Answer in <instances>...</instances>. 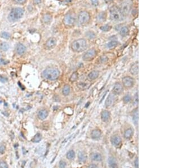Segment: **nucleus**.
<instances>
[{"instance_id": "f3484780", "label": "nucleus", "mask_w": 169, "mask_h": 168, "mask_svg": "<svg viewBox=\"0 0 169 168\" xmlns=\"http://www.w3.org/2000/svg\"><path fill=\"white\" fill-rule=\"evenodd\" d=\"M110 112L109 111H106V110L102 111V113H101V119L104 122L108 121L109 118H110Z\"/></svg>"}, {"instance_id": "49530a36", "label": "nucleus", "mask_w": 169, "mask_h": 168, "mask_svg": "<svg viewBox=\"0 0 169 168\" xmlns=\"http://www.w3.org/2000/svg\"><path fill=\"white\" fill-rule=\"evenodd\" d=\"M14 1H15L16 3H17V4L21 5V4H25L26 1H27V0H14Z\"/></svg>"}, {"instance_id": "a18cd8bd", "label": "nucleus", "mask_w": 169, "mask_h": 168, "mask_svg": "<svg viewBox=\"0 0 169 168\" xmlns=\"http://www.w3.org/2000/svg\"><path fill=\"white\" fill-rule=\"evenodd\" d=\"M91 4L94 6H98L99 5V1L98 0H91Z\"/></svg>"}, {"instance_id": "a878e982", "label": "nucleus", "mask_w": 169, "mask_h": 168, "mask_svg": "<svg viewBox=\"0 0 169 168\" xmlns=\"http://www.w3.org/2000/svg\"><path fill=\"white\" fill-rule=\"evenodd\" d=\"M128 32H129V30L127 27L126 26H124V27H122V28H121L120 31V34L122 37H125L128 34Z\"/></svg>"}, {"instance_id": "c03bdc74", "label": "nucleus", "mask_w": 169, "mask_h": 168, "mask_svg": "<svg viewBox=\"0 0 169 168\" xmlns=\"http://www.w3.org/2000/svg\"><path fill=\"white\" fill-rule=\"evenodd\" d=\"M8 61H6L4 59L0 58V66H2V65H5L8 64Z\"/></svg>"}, {"instance_id": "5701e85b", "label": "nucleus", "mask_w": 169, "mask_h": 168, "mask_svg": "<svg viewBox=\"0 0 169 168\" xmlns=\"http://www.w3.org/2000/svg\"><path fill=\"white\" fill-rule=\"evenodd\" d=\"M138 109H136L134 110L132 112V121H133L134 124L135 126L138 125V121H139V118H138Z\"/></svg>"}, {"instance_id": "0eeeda50", "label": "nucleus", "mask_w": 169, "mask_h": 168, "mask_svg": "<svg viewBox=\"0 0 169 168\" xmlns=\"http://www.w3.org/2000/svg\"><path fill=\"white\" fill-rule=\"evenodd\" d=\"M76 22L75 17L72 14H67L65 15L63 23L67 27H72L74 25Z\"/></svg>"}, {"instance_id": "7c9ffc66", "label": "nucleus", "mask_w": 169, "mask_h": 168, "mask_svg": "<svg viewBox=\"0 0 169 168\" xmlns=\"http://www.w3.org/2000/svg\"><path fill=\"white\" fill-rule=\"evenodd\" d=\"M8 48H9V45L6 42H3V43L0 44V49H1L2 51H7Z\"/></svg>"}, {"instance_id": "09e8293b", "label": "nucleus", "mask_w": 169, "mask_h": 168, "mask_svg": "<svg viewBox=\"0 0 169 168\" xmlns=\"http://www.w3.org/2000/svg\"><path fill=\"white\" fill-rule=\"evenodd\" d=\"M134 166L135 168H139V160L138 157L136 158L135 161H134Z\"/></svg>"}, {"instance_id": "f257e3e1", "label": "nucleus", "mask_w": 169, "mask_h": 168, "mask_svg": "<svg viewBox=\"0 0 169 168\" xmlns=\"http://www.w3.org/2000/svg\"><path fill=\"white\" fill-rule=\"evenodd\" d=\"M60 72L57 68L49 67L43 71L42 76L45 79L50 80H55L60 76Z\"/></svg>"}, {"instance_id": "ea45409f", "label": "nucleus", "mask_w": 169, "mask_h": 168, "mask_svg": "<svg viewBox=\"0 0 169 168\" xmlns=\"http://www.w3.org/2000/svg\"><path fill=\"white\" fill-rule=\"evenodd\" d=\"M8 165L7 164L6 162L3 161H0V168H8Z\"/></svg>"}, {"instance_id": "f03ea898", "label": "nucleus", "mask_w": 169, "mask_h": 168, "mask_svg": "<svg viewBox=\"0 0 169 168\" xmlns=\"http://www.w3.org/2000/svg\"><path fill=\"white\" fill-rule=\"evenodd\" d=\"M71 48L76 53H81L87 48V43L83 39H79L73 41L71 45Z\"/></svg>"}, {"instance_id": "4468645a", "label": "nucleus", "mask_w": 169, "mask_h": 168, "mask_svg": "<svg viewBox=\"0 0 169 168\" xmlns=\"http://www.w3.org/2000/svg\"><path fill=\"white\" fill-rule=\"evenodd\" d=\"M130 72L132 75H136L139 73V64L138 62H135L133 65H131L130 69Z\"/></svg>"}, {"instance_id": "79ce46f5", "label": "nucleus", "mask_w": 169, "mask_h": 168, "mask_svg": "<svg viewBox=\"0 0 169 168\" xmlns=\"http://www.w3.org/2000/svg\"><path fill=\"white\" fill-rule=\"evenodd\" d=\"M66 166H67V164H66V162L62 160L59 162V166H60V168H66Z\"/></svg>"}, {"instance_id": "a211bd4d", "label": "nucleus", "mask_w": 169, "mask_h": 168, "mask_svg": "<svg viewBox=\"0 0 169 168\" xmlns=\"http://www.w3.org/2000/svg\"><path fill=\"white\" fill-rule=\"evenodd\" d=\"M114 93H110L109 95H108L106 101H105V106L107 107H110L111 105H112L113 103L114 99H115V97H114Z\"/></svg>"}, {"instance_id": "e433bc0d", "label": "nucleus", "mask_w": 169, "mask_h": 168, "mask_svg": "<svg viewBox=\"0 0 169 168\" xmlns=\"http://www.w3.org/2000/svg\"><path fill=\"white\" fill-rule=\"evenodd\" d=\"M111 28H112L111 26L109 25H108V24H107V25H105V26H102V27L100 28V30L104 32L109 31Z\"/></svg>"}, {"instance_id": "20e7f679", "label": "nucleus", "mask_w": 169, "mask_h": 168, "mask_svg": "<svg viewBox=\"0 0 169 168\" xmlns=\"http://www.w3.org/2000/svg\"><path fill=\"white\" fill-rule=\"evenodd\" d=\"M110 16L112 21L119 22L124 19V15L121 12L120 10L117 7L113 6L110 10Z\"/></svg>"}, {"instance_id": "9d476101", "label": "nucleus", "mask_w": 169, "mask_h": 168, "mask_svg": "<svg viewBox=\"0 0 169 168\" xmlns=\"http://www.w3.org/2000/svg\"><path fill=\"white\" fill-rule=\"evenodd\" d=\"M56 40L54 37H50L47 40L45 43V48L47 50H51V49L54 48L56 45Z\"/></svg>"}, {"instance_id": "bb28decb", "label": "nucleus", "mask_w": 169, "mask_h": 168, "mask_svg": "<svg viewBox=\"0 0 169 168\" xmlns=\"http://www.w3.org/2000/svg\"><path fill=\"white\" fill-rule=\"evenodd\" d=\"M117 45H118L117 41H115V40H112V41L109 42V43L107 44L106 47L108 49H112L115 47H117Z\"/></svg>"}, {"instance_id": "4c0bfd02", "label": "nucleus", "mask_w": 169, "mask_h": 168, "mask_svg": "<svg viewBox=\"0 0 169 168\" xmlns=\"http://www.w3.org/2000/svg\"><path fill=\"white\" fill-rule=\"evenodd\" d=\"M86 37H87L88 38L90 39H92L95 37V34H94V32H93L92 31L87 32L86 34Z\"/></svg>"}, {"instance_id": "412c9836", "label": "nucleus", "mask_w": 169, "mask_h": 168, "mask_svg": "<svg viewBox=\"0 0 169 168\" xmlns=\"http://www.w3.org/2000/svg\"><path fill=\"white\" fill-rule=\"evenodd\" d=\"M90 159L92 161H94L99 162L102 160V156L101 154L99 153H92L90 155Z\"/></svg>"}, {"instance_id": "4be33fe9", "label": "nucleus", "mask_w": 169, "mask_h": 168, "mask_svg": "<svg viewBox=\"0 0 169 168\" xmlns=\"http://www.w3.org/2000/svg\"><path fill=\"white\" fill-rule=\"evenodd\" d=\"M78 159L81 163H85L87 159V156L85 152L81 151L78 154Z\"/></svg>"}, {"instance_id": "b1692460", "label": "nucleus", "mask_w": 169, "mask_h": 168, "mask_svg": "<svg viewBox=\"0 0 169 168\" xmlns=\"http://www.w3.org/2000/svg\"><path fill=\"white\" fill-rule=\"evenodd\" d=\"M108 164L109 166L111 168H117V164L116 160L114 157H110L108 159Z\"/></svg>"}, {"instance_id": "7ed1b4c3", "label": "nucleus", "mask_w": 169, "mask_h": 168, "mask_svg": "<svg viewBox=\"0 0 169 168\" xmlns=\"http://www.w3.org/2000/svg\"><path fill=\"white\" fill-rule=\"evenodd\" d=\"M24 11L22 8H16L11 10L8 15V20L11 22L18 21L23 17Z\"/></svg>"}, {"instance_id": "c756f323", "label": "nucleus", "mask_w": 169, "mask_h": 168, "mask_svg": "<svg viewBox=\"0 0 169 168\" xmlns=\"http://www.w3.org/2000/svg\"><path fill=\"white\" fill-rule=\"evenodd\" d=\"M106 18V14L105 13H101L97 17V20L99 22H104Z\"/></svg>"}, {"instance_id": "c85d7f7f", "label": "nucleus", "mask_w": 169, "mask_h": 168, "mask_svg": "<svg viewBox=\"0 0 169 168\" xmlns=\"http://www.w3.org/2000/svg\"><path fill=\"white\" fill-rule=\"evenodd\" d=\"M66 156H67V158L68 159V160H73L75 157L74 151L72 150H69V151L67 152Z\"/></svg>"}, {"instance_id": "6ab92c4d", "label": "nucleus", "mask_w": 169, "mask_h": 168, "mask_svg": "<svg viewBox=\"0 0 169 168\" xmlns=\"http://www.w3.org/2000/svg\"><path fill=\"white\" fill-rule=\"evenodd\" d=\"M134 134V130L132 128H128V129H126L124 132V137L127 140L130 139L131 137H132Z\"/></svg>"}, {"instance_id": "603ef678", "label": "nucleus", "mask_w": 169, "mask_h": 168, "mask_svg": "<svg viewBox=\"0 0 169 168\" xmlns=\"http://www.w3.org/2000/svg\"><path fill=\"white\" fill-rule=\"evenodd\" d=\"M104 1H105V2H111V1H112V0H104Z\"/></svg>"}, {"instance_id": "473e14b6", "label": "nucleus", "mask_w": 169, "mask_h": 168, "mask_svg": "<svg viewBox=\"0 0 169 168\" xmlns=\"http://www.w3.org/2000/svg\"><path fill=\"white\" fill-rule=\"evenodd\" d=\"M78 73L77 72H74L70 75V78H69V80L71 82H76L78 79Z\"/></svg>"}, {"instance_id": "393cba45", "label": "nucleus", "mask_w": 169, "mask_h": 168, "mask_svg": "<svg viewBox=\"0 0 169 168\" xmlns=\"http://www.w3.org/2000/svg\"><path fill=\"white\" fill-rule=\"evenodd\" d=\"M70 92V87L68 84L65 85L62 89V93L64 96H68Z\"/></svg>"}, {"instance_id": "cd10ccee", "label": "nucleus", "mask_w": 169, "mask_h": 168, "mask_svg": "<svg viewBox=\"0 0 169 168\" xmlns=\"http://www.w3.org/2000/svg\"><path fill=\"white\" fill-rule=\"evenodd\" d=\"M42 139V135L40 133H37L34 135V137H33L32 139V141L33 143H38Z\"/></svg>"}, {"instance_id": "f704fd0d", "label": "nucleus", "mask_w": 169, "mask_h": 168, "mask_svg": "<svg viewBox=\"0 0 169 168\" xmlns=\"http://www.w3.org/2000/svg\"><path fill=\"white\" fill-rule=\"evenodd\" d=\"M131 96L130 95H126L123 97V102L124 104H128L131 101Z\"/></svg>"}, {"instance_id": "ddd939ff", "label": "nucleus", "mask_w": 169, "mask_h": 168, "mask_svg": "<svg viewBox=\"0 0 169 168\" xmlns=\"http://www.w3.org/2000/svg\"><path fill=\"white\" fill-rule=\"evenodd\" d=\"M15 50L18 54L22 55L26 51V47L24 45L21 44V43H19V44H17Z\"/></svg>"}, {"instance_id": "c9c22d12", "label": "nucleus", "mask_w": 169, "mask_h": 168, "mask_svg": "<svg viewBox=\"0 0 169 168\" xmlns=\"http://www.w3.org/2000/svg\"><path fill=\"white\" fill-rule=\"evenodd\" d=\"M0 36L2 38L5 39H8L10 37V34L7 32H2L1 34H0Z\"/></svg>"}, {"instance_id": "8fccbe9b", "label": "nucleus", "mask_w": 169, "mask_h": 168, "mask_svg": "<svg viewBox=\"0 0 169 168\" xmlns=\"http://www.w3.org/2000/svg\"><path fill=\"white\" fill-rule=\"evenodd\" d=\"M88 168H98V166L96 165H95V164H91L89 166H88Z\"/></svg>"}, {"instance_id": "2eb2a0df", "label": "nucleus", "mask_w": 169, "mask_h": 168, "mask_svg": "<svg viewBox=\"0 0 169 168\" xmlns=\"http://www.w3.org/2000/svg\"><path fill=\"white\" fill-rule=\"evenodd\" d=\"M102 135V132L99 129H95L92 130L91 133V137L92 139L97 140L99 139Z\"/></svg>"}, {"instance_id": "9b49d317", "label": "nucleus", "mask_w": 169, "mask_h": 168, "mask_svg": "<svg viewBox=\"0 0 169 168\" xmlns=\"http://www.w3.org/2000/svg\"><path fill=\"white\" fill-rule=\"evenodd\" d=\"M111 141L113 146L115 147H119L122 144V139L119 135H115L111 137Z\"/></svg>"}, {"instance_id": "aec40b11", "label": "nucleus", "mask_w": 169, "mask_h": 168, "mask_svg": "<svg viewBox=\"0 0 169 168\" xmlns=\"http://www.w3.org/2000/svg\"><path fill=\"white\" fill-rule=\"evenodd\" d=\"M99 75V72L97 70H94L91 71L87 75V78L90 80H94L98 78Z\"/></svg>"}, {"instance_id": "2f4dec72", "label": "nucleus", "mask_w": 169, "mask_h": 168, "mask_svg": "<svg viewBox=\"0 0 169 168\" xmlns=\"http://www.w3.org/2000/svg\"><path fill=\"white\" fill-rule=\"evenodd\" d=\"M52 20V17L50 15L48 14H45L43 17V21L45 23H49Z\"/></svg>"}, {"instance_id": "58836bf2", "label": "nucleus", "mask_w": 169, "mask_h": 168, "mask_svg": "<svg viewBox=\"0 0 169 168\" xmlns=\"http://www.w3.org/2000/svg\"><path fill=\"white\" fill-rule=\"evenodd\" d=\"M108 58L106 56H103L99 59V61L101 63H105L108 61Z\"/></svg>"}, {"instance_id": "39448f33", "label": "nucleus", "mask_w": 169, "mask_h": 168, "mask_svg": "<svg viewBox=\"0 0 169 168\" xmlns=\"http://www.w3.org/2000/svg\"><path fill=\"white\" fill-rule=\"evenodd\" d=\"M132 2L131 0H124L121 3L120 11L124 15H128L130 12Z\"/></svg>"}, {"instance_id": "f8f14e48", "label": "nucleus", "mask_w": 169, "mask_h": 168, "mask_svg": "<svg viewBox=\"0 0 169 168\" xmlns=\"http://www.w3.org/2000/svg\"><path fill=\"white\" fill-rule=\"evenodd\" d=\"M123 91V87L122 85L120 83H116L114 85L113 88V93L115 95H120Z\"/></svg>"}, {"instance_id": "a19ab883", "label": "nucleus", "mask_w": 169, "mask_h": 168, "mask_svg": "<svg viewBox=\"0 0 169 168\" xmlns=\"http://www.w3.org/2000/svg\"><path fill=\"white\" fill-rule=\"evenodd\" d=\"M6 150V146L4 144H2L0 146V153L1 154H4Z\"/></svg>"}, {"instance_id": "6e6552de", "label": "nucleus", "mask_w": 169, "mask_h": 168, "mask_svg": "<svg viewBox=\"0 0 169 168\" xmlns=\"http://www.w3.org/2000/svg\"><path fill=\"white\" fill-rule=\"evenodd\" d=\"M96 56V52L95 49H90L83 56V60L85 61H90L95 58Z\"/></svg>"}, {"instance_id": "de8ad7c7", "label": "nucleus", "mask_w": 169, "mask_h": 168, "mask_svg": "<svg viewBox=\"0 0 169 168\" xmlns=\"http://www.w3.org/2000/svg\"><path fill=\"white\" fill-rule=\"evenodd\" d=\"M0 82H2V83H5V82H8V79L6 78L0 76Z\"/></svg>"}, {"instance_id": "423d86ee", "label": "nucleus", "mask_w": 169, "mask_h": 168, "mask_svg": "<svg viewBox=\"0 0 169 168\" xmlns=\"http://www.w3.org/2000/svg\"><path fill=\"white\" fill-rule=\"evenodd\" d=\"M90 19V15L89 13L87 11H81L79 14L78 20L79 24L81 25H84L89 22Z\"/></svg>"}, {"instance_id": "dca6fc26", "label": "nucleus", "mask_w": 169, "mask_h": 168, "mask_svg": "<svg viewBox=\"0 0 169 168\" xmlns=\"http://www.w3.org/2000/svg\"><path fill=\"white\" fill-rule=\"evenodd\" d=\"M49 115V112L46 109H41L38 112V117L40 119L44 120Z\"/></svg>"}, {"instance_id": "37998d69", "label": "nucleus", "mask_w": 169, "mask_h": 168, "mask_svg": "<svg viewBox=\"0 0 169 168\" xmlns=\"http://www.w3.org/2000/svg\"><path fill=\"white\" fill-rule=\"evenodd\" d=\"M138 104V92L135 94L134 98V105H137Z\"/></svg>"}, {"instance_id": "72a5a7b5", "label": "nucleus", "mask_w": 169, "mask_h": 168, "mask_svg": "<svg viewBox=\"0 0 169 168\" xmlns=\"http://www.w3.org/2000/svg\"><path fill=\"white\" fill-rule=\"evenodd\" d=\"M87 84L84 82H79L77 84V87H78L80 89L84 90L87 88Z\"/></svg>"}, {"instance_id": "3c124183", "label": "nucleus", "mask_w": 169, "mask_h": 168, "mask_svg": "<svg viewBox=\"0 0 169 168\" xmlns=\"http://www.w3.org/2000/svg\"><path fill=\"white\" fill-rule=\"evenodd\" d=\"M33 2L35 4H39L41 2V0H33Z\"/></svg>"}, {"instance_id": "1a4fd4ad", "label": "nucleus", "mask_w": 169, "mask_h": 168, "mask_svg": "<svg viewBox=\"0 0 169 168\" xmlns=\"http://www.w3.org/2000/svg\"><path fill=\"white\" fill-rule=\"evenodd\" d=\"M122 83L126 88H130L132 87L135 84V80L134 78L130 76H125L122 79Z\"/></svg>"}]
</instances>
